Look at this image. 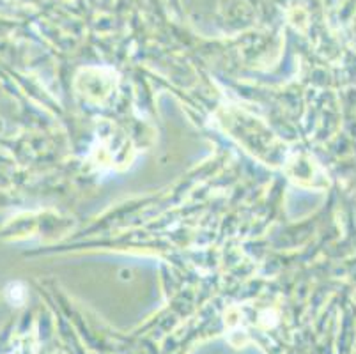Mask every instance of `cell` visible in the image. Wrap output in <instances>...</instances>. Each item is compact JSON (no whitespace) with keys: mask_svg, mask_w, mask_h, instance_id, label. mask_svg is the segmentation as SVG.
I'll return each instance as SVG.
<instances>
[{"mask_svg":"<svg viewBox=\"0 0 356 354\" xmlns=\"http://www.w3.org/2000/svg\"><path fill=\"white\" fill-rule=\"evenodd\" d=\"M6 296H8L9 303L16 305V307H20L22 303L25 301V289L22 284H9L8 289H6Z\"/></svg>","mask_w":356,"mask_h":354,"instance_id":"1","label":"cell"}]
</instances>
